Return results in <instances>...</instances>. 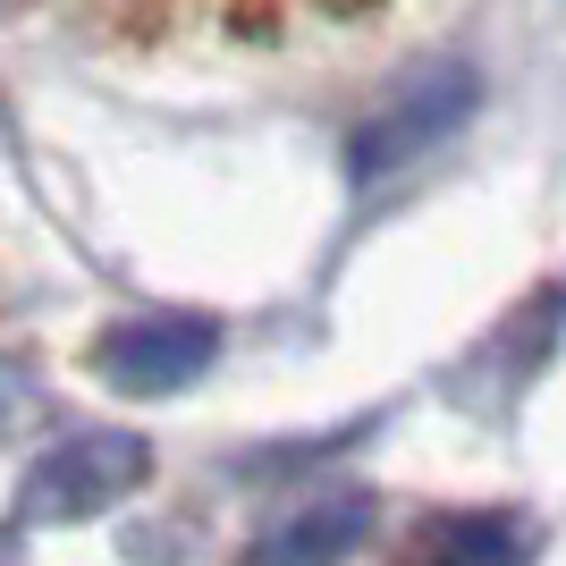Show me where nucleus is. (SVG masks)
<instances>
[{
	"label": "nucleus",
	"instance_id": "5",
	"mask_svg": "<svg viewBox=\"0 0 566 566\" xmlns=\"http://www.w3.org/2000/svg\"><path fill=\"white\" fill-rule=\"evenodd\" d=\"M533 558V542H524L516 516H499V507H482V516H457L431 533V566H524Z\"/></svg>",
	"mask_w": 566,
	"mask_h": 566
},
{
	"label": "nucleus",
	"instance_id": "4",
	"mask_svg": "<svg viewBox=\"0 0 566 566\" xmlns=\"http://www.w3.org/2000/svg\"><path fill=\"white\" fill-rule=\"evenodd\" d=\"M373 491H331V499H313V507H296V516L262 542V566H338L347 549L373 542Z\"/></svg>",
	"mask_w": 566,
	"mask_h": 566
},
{
	"label": "nucleus",
	"instance_id": "2",
	"mask_svg": "<svg viewBox=\"0 0 566 566\" xmlns=\"http://www.w3.org/2000/svg\"><path fill=\"white\" fill-rule=\"evenodd\" d=\"M212 355H220L212 313H144V322H118L94 347V373L118 398H178L187 380L212 373Z\"/></svg>",
	"mask_w": 566,
	"mask_h": 566
},
{
	"label": "nucleus",
	"instance_id": "3",
	"mask_svg": "<svg viewBox=\"0 0 566 566\" xmlns=\"http://www.w3.org/2000/svg\"><path fill=\"white\" fill-rule=\"evenodd\" d=\"M473 102H482V76L473 69H431L423 85H406L373 127H355V178H380V169L423 161L431 144H449L473 118Z\"/></svg>",
	"mask_w": 566,
	"mask_h": 566
},
{
	"label": "nucleus",
	"instance_id": "6",
	"mask_svg": "<svg viewBox=\"0 0 566 566\" xmlns=\"http://www.w3.org/2000/svg\"><path fill=\"white\" fill-rule=\"evenodd\" d=\"M9 398H18V373H9V364H0V423H9Z\"/></svg>",
	"mask_w": 566,
	"mask_h": 566
},
{
	"label": "nucleus",
	"instance_id": "1",
	"mask_svg": "<svg viewBox=\"0 0 566 566\" xmlns=\"http://www.w3.org/2000/svg\"><path fill=\"white\" fill-rule=\"evenodd\" d=\"M144 473H153V449L136 431H76L51 457H34V473L18 491V516L25 524H85L102 507H118Z\"/></svg>",
	"mask_w": 566,
	"mask_h": 566
}]
</instances>
